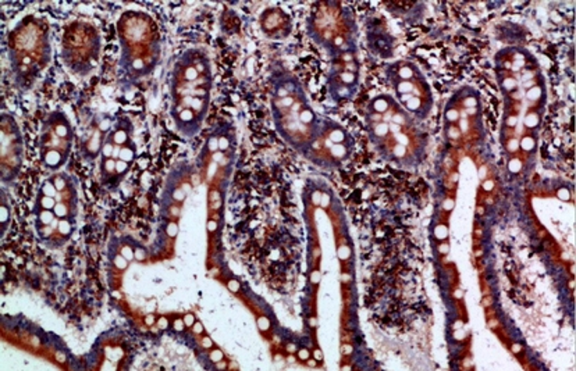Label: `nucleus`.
Here are the masks:
<instances>
[{"label": "nucleus", "instance_id": "6", "mask_svg": "<svg viewBox=\"0 0 576 371\" xmlns=\"http://www.w3.org/2000/svg\"><path fill=\"white\" fill-rule=\"evenodd\" d=\"M311 35L337 59L354 53L355 23L348 10L339 3H323L311 19Z\"/></svg>", "mask_w": 576, "mask_h": 371}, {"label": "nucleus", "instance_id": "11", "mask_svg": "<svg viewBox=\"0 0 576 371\" xmlns=\"http://www.w3.org/2000/svg\"><path fill=\"white\" fill-rule=\"evenodd\" d=\"M454 106H449L446 111V120L449 124V134L453 140L458 141L465 134L478 131V122L480 120V103L476 95H467L456 97Z\"/></svg>", "mask_w": 576, "mask_h": 371}, {"label": "nucleus", "instance_id": "8", "mask_svg": "<svg viewBox=\"0 0 576 371\" xmlns=\"http://www.w3.org/2000/svg\"><path fill=\"white\" fill-rule=\"evenodd\" d=\"M352 138L344 127L333 120H325L321 130L305 155L321 167H339L351 156Z\"/></svg>", "mask_w": 576, "mask_h": 371}, {"label": "nucleus", "instance_id": "23", "mask_svg": "<svg viewBox=\"0 0 576 371\" xmlns=\"http://www.w3.org/2000/svg\"><path fill=\"white\" fill-rule=\"evenodd\" d=\"M134 254H135V259H138V260H143L147 258L145 251H142V249H134Z\"/></svg>", "mask_w": 576, "mask_h": 371}, {"label": "nucleus", "instance_id": "22", "mask_svg": "<svg viewBox=\"0 0 576 371\" xmlns=\"http://www.w3.org/2000/svg\"><path fill=\"white\" fill-rule=\"evenodd\" d=\"M183 320H184V323H186L187 328H191V327L194 325V323L197 321V317H195L192 313H186V314H184V317H183Z\"/></svg>", "mask_w": 576, "mask_h": 371}, {"label": "nucleus", "instance_id": "3", "mask_svg": "<svg viewBox=\"0 0 576 371\" xmlns=\"http://www.w3.org/2000/svg\"><path fill=\"white\" fill-rule=\"evenodd\" d=\"M273 117L282 140L301 153H307L315 141L322 121L308 103L301 86L285 79L276 86L271 100Z\"/></svg>", "mask_w": 576, "mask_h": 371}, {"label": "nucleus", "instance_id": "19", "mask_svg": "<svg viewBox=\"0 0 576 371\" xmlns=\"http://www.w3.org/2000/svg\"><path fill=\"white\" fill-rule=\"evenodd\" d=\"M191 332H192L194 335H197V336H202V335H205V328H204V324H202L199 320H197V321L194 323V325L191 327Z\"/></svg>", "mask_w": 576, "mask_h": 371}, {"label": "nucleus", "instance_id": "7", "mask_svg": "<svg viewBox=\"0 0 576 371\" xmlns=\"http://www.w3.org/2000/svg\"><path fill=\"white\" fill-rule=\"evenodd\" d=\"M74 133L63 113H52L42 124L39 138L41 160L48 170L57 171L67 162L73 148Z\"/></svg>", "mask_w": 576, "mask_h": 371}, {"label": "nucleus", "instance_id": "14", "mask_svg": "<svg viewBox=\"0 0 576 371\" xmlns=\"http://www.w3.org/2000/svg\"><path fill=\"white\" fill-rule=\"evenodd\" d=\"M135 155H136V146H135V144L132 141H129L128 144H125L124 146L120 148L118 160H123V162H125V163L129 164L135 159Z\"/></svg>", "mask_w": 576, "mask_h": 371}, {"label": "nucleus", "instance_id": "9", "mask_svg": "<svg viewBox=\"0 0 576 371\" xmlns=\"http://www.w3.org/2000/svg\"><path fill=\"white\" fill-rule=\"evenodd\" d=\"M64 59L75 71H89L95 66L100 50V38L96 30L82 21L70 26L63 38Z\"/></svg>", "mask_w": 576, "mask_h": 371}, {"label": "nucleus", "instance_id": "1", "mask_svg": "<svg viewBox=\"0 0 576 371\" xmlns=\"http://www.w3.org/2000/svg\"><path fill=\"white\" fill-rule=\"evenodd\" d=\"M366 126L370 141L390 162L413 166L422 159L426 138L416 126V118L405 111L394 96L381 93L370 100Z\"/></svg>", "mask_w": 576, "mask_h": 371}, {"label": "nucleus", "instance_id": "4", "mask_svg": "<svg viewBox=\"0 0 576 371\" xmlns=\"http://www.w3.org/2000/svg\"><path fill=\"white\" fill-rule=\"evenodd\" d=\"M117 27L123 66L135 75L150 73L161 55L159 34L154 20L141 12H127Z\"/></svg>", "mask_w": 576, "mask_h": 371}, {"label": "nucleus", "instance_id": "5", "mask_svg": "<svg viewBox=\"0 0 576 371\" xmlns=\"http://www.w3.org/2000/svg\"><path fill=\"white\" fill-rule=\"evenodd\" d=\"M10 61L19 77L35 75L51 57L46 24L34 17L23 20L9 35Z\"/></svg>", "mask_w": 576, "mask_h": 371}, {"label": "nucleus", "instance_id": "16", "mask_svg": "<svg viewBox=\"0 0 576 371\" xmlns=\"http://www.w3.org/2000/svg\"><path fill=\"white\" fill-rule=\"evenodd\" d=\"M208 357H209L210 363L216 364V363H219V361H222V360L224 359V353H223V352H222V349H219L217 346H213L212 349H209Z\"/></svg>", "mask_w": 576, "mask_h": 371}, {"label": "nucleus", "instance_id": "20", "mask_svg": "<svg viewBox=\"0 0 576 371\" xmlns=\"http://www.w3.org/2000/svg\"><path fill=\"white\" fill-rule=\"evenodd\" d=\"M199 345H201L204 349H208V350H209V349H212V348L215 346V342L212 341V338H210L209 335H206V334H205V335H202V338L199 339Z\"/></svg>", "mask_w": 576, "mask_h": 371}, {"label": "nucleus", "instance_id": "12", "mask_svg": "<svg viewBox=\"0 0 576 371\" xmlns=\"http://www.w3.org/2000/svg\"><path fill=\"white\" fill-rule=\"evenodd\" d=\"M23 162V140L15 118L2 114V174L3 181L17 177Z\"/></svg>", "mask_w": 576, "mask_h": 371}, {"label": "nucleus", "instance_id": "24", "mask_svg": "<svg viewBox=\"0 0 576 371\" xmlns=\"http://www.w3.org/2000/svg\"><path fill=\"white\" fill-rule=\"evenodd\" d=\"M158 325H159V328H161V330H166V328L169 327V320H168L166 317H161V318L158 320Z\"/></svg>", "mask_w": 576, "mask_h": 371}, {"label": "nucleus", "instance_id": "15", "mask_svg": "<svg viewBox=\"0 0 576 371\" xmlns=\"http://www.w3.org/2000/svg\"><path fill=\"white\" fill-rule=\"evenodd\" d=\"M0 218H2V234H5L8 228V222L10 221V209L8 207L5 198L2 199V216H0Z\"/></svg>", "mask_w": 576, "mask_h": 371}, {"label": "nucleus", "instance_id": "25", "mask_svg": "<svg viewBox=\"0 0 576 371\" xmlns=\"http://www.w3.org/2000/svg\"><path fill=\"white\" fill-rule=\"evenodd\" d=\"M155 320H156L155 316L154 314H150V316L145 317V324L147 325H152V324H155Z\"/></svg>", "mask_w": 576, "mask_h": 371}, {"label": "nucleus", "instance_id": "21", "mask_svg": "<svg viewBox=\"0 0 576 371\" xmlns=\"http://www.w3.org/2000/svg\"><path fill=\"white\" fill-rule=\"evenodd\" d=\"M173 330L174 331H177V332H183L186 328H187V325H186V323H184V320L183 318H176V320H173Z\"/></svg>", "mask_w": 576, "mask_h": 371}, {"label": "nucleus", "instance_id": "13", "mask_svg": "<svg viewBox=\"0 0 576 371\" xmlns=\"http://www.w3.org/2000/svg\"><path fill=\"white\" fill-rule=\"evenodd\" d=\"M260 23L263 31L269 35L271 32L277 35L281 31H284L285 34L287 31L290 32V17H288L281 9H270L264 12L260 19Z\"/></svg>", "mask_w": 576, "mask_h": 371}, {"label": "nucleus", "instance_id": "2", "mask_svg": "<svg viewBox=\"0 0 576 371\" xmlns=\"http://www.w3.org/2000/svg\"><path fill=\"white\" fill-rule=\"evenodd\" d=\"M210 102V64L191 49L176 63L172 77V117L184 137H194L208 114Z\"/></svg>", "mask_w": 576, "mask_h": 371}, {"label": "nucleus", "instance_id": "18", "mask_svg": "<svg viewBox=\"0 0 576 371\" xmlns=\"http://www.w3.org/2000/svg\"><path fill=\"white\" fill-rule=\"evenodd\" d=\"M311 356H312V352H311L308 348H300V349L297 350V357H298L301 361H308V360L311 359Z\"/></svg>", "mask_w": 576, "mask_h": 371}, {"label": "nucleus", "instance_id": "10", "mask_svg": "<svg viewBox=\"0 0 576 371\" xmlns=\"http://www.w3.org/2000/svg\"><path fill=\"white\" fill-rule=\"evenodd\" d=\"M394 99L416 120H424L433 108V93L424 77L417 71L411 79L388 78Z\"/></svg>", "mask_w": 576, "mask_h": 371}, {"label": "nucleus", "instance_id": "17", "mask_svg": "<svg viewBox=\"0 0 576 371\" xmlns=\"http://www.w3.org/2000/svg\"><path fill=\"white\" fill-rule=\"evenodd\" d=\"M120 254H121V256L123 258H125L128 262H131L134 258H135V254H134V247L131 246V245H128V243H123L121 246H120V251H118Z\"/></svg>", "mask_w": 576, "mask_h": 371}]
</instances>
